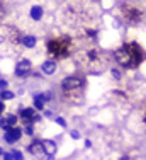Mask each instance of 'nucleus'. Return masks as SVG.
Masks as SVG:
<instances>
[{
	"mask_svg": "<svg viewBox=\"0 0 146 160\" xmlns=\"http://www.w3.org/2000/svg\"><path fill=\"white\" fill-rule=\"evenodd\" d=\"M41 17H43V9H41L39 5L32 7V9H31V19H34V21H41Z\"/></svg>",
	"mask_w": 146,
	"mask_h": 160,
	"instance_id": "4468645a",
	"label": "nucleus"
},
{
	"mask_svg": "<svg viewBox=\"0 0 146 160\" xmlns=\"http://www.w3.org/2000/svg\"><path fill=\"white\" fill-rule=\"evenodd\" d=\"M70 135H71V138H73V140H78V138H80L78 131H70Z\"/></svg>",
	"mask_w": 146,
	"mask_h": 160,
	"instance_id": "5701e85b",
	"label": "nucleus"
},
{
	"mask_svg": "<svg viewBox=\"0 0 146 160\" xmlns=\"http://www.w3.org/2000/svg\"><path fill=\"white\" fill-rule=\"evenodd\" d=\"M0 97H2V101H10V99H14V94L10 92V90H2V92H0Z\"/></svg>",
	"mask_w": 146,
	"mask_h": 160,
	"instance_id": "f3484780",
	"label": "nucleus"
},
{
	"mask_svg": "<svg viewBox=\"0 0 146 160\" xmlns=\"http://www.w3.org/2000/svg\"><path fill=\"white\" fill-rule=\"evenodd\" d=\"M3 157L5 158H22V153L19 150H12L10 153H3Z\"/></svg>",
	"mask_w": 146,
	"mask_h": 160,
	"instance_id": "dca6fc26",
	"label": "nucleus"
},
{
	"mask_svg": "<svg viewBox=\"0 0 146 160\" xmlns=\"http://www.w3.org/2000/svg\"><path fill=\"white\" fill-rule=\"evenodd\" d=\"M31 68H32V63H31L29 60H21V62L17 63V67H15V75L24 77V75H27L31 72Z\"/></svg>",
	"mask_w": 146,
	"mask_h": 160,
	"instance_id": "6e6552de",
	"label": "nucleus"
},
{
	"mask_svg": "<svg viewBox=\"0 0 146 160\" xmlns=\"http://www.w3.org/2000/svg\"><path fill=\"white\" fill-rule=\"evenodd\" d=\"M7 124H9V126H15V124H17V119L19 118H15L14 114H7Z\"/></svg>",
	"mask_w": 146,
	"mask_h": 160,
	"instance_id": "a211bd4d",
	"label": "nucleus"
},
{
	"mask_svg": "<svg viewBox=\"0 0 146 160\" xmlns=\"http://www.w3.org/2000/svg\"><path fill=\"white\" fill-rule=\"evenodd\" d=\"M116 62L124 68H138L143 62V48L138 43H128L122 44L114 51Z\"/></svg>",
	"mask_w": 146,
	"mask_h": 160,
	"instance_id": "f257e3e1",
	"label": "nucleus"
},
{
	"mask_svg": "<svg viewBox=\"0 0 146 160\" xmlns=\"http://www.w3.org/2000/svg\"><path fill=\"white\" fill-rule=\"evenodd\" d=\"M3 17H5V9H3V5L0 3V21H2Z\"/></svg>",
	"mask_w": 146,
	"mask_h": 160,
	"instance_id": "4be33fe9",
	"label": "nucleus"
},
{
	"mask_svg": "<svg viewBox=\"0 0 146 160\" xmlns=\"http://www.w3.org/2000/svg\"><path fill=\"white\" fill-rule=\"evenodd\" d=\"M21 136H22V131L19 129L17 126H9V128H5V142L7 143H15V142H19L21 140Z\"/></svg>",
	"mask_w": 146,
	"mask_h": 160,
	"instance_id": "0eeeda50",
	"label": "nucleus"
},
{
	"mask_svg": "<svg viewBox=\"0 0 146 160\" xmlns=\"http://www.w3.org/2000/svg\"><path fill=\"white\" fill-rule=\"evenodd\" d=\"M112 77L116 78V80L121 78V73H119V70H116V68H112Z\"/></svg>",
	"mask_w": 146,
	"mask_h": 160,
	"instance_id": "6ab92c4d",
	"label": "nucleus"
},
{
	"mask_svg": "<svg viewBox=\"0 0 146 160\" xmlns=\"http://www.w3.org/2000/svg\"><path fill=\"white\" fill-rule=\"evenodd\" d=\"M0 87H2V89H5V87H7V82H5V80H0Z\"/></svg>",
	"mask_w": 146,
	"mask_h": 160,
	"instance_id": "b1692460",
	"label": "nucleus"
},
{
	"mask_svg": "<svg viewBox=\"0 0 146 160\" xmlns=\"http://www.w3.org/2000/svg\"><path fill=\"white\" fill-rule=\"evenodd\" d=\"M21 118H22V119H24V121H27V123H29V121H36V119H39V118H37L36 116V112H34V109H22V111H21Z\"/></svg>",
	"mask_w": 146,
	"mask_h": 160,
	"instance_id": "9d476101",
	"label": "nucleus"
},
{
	"mask_svg": "<svg viewBox=\"0 0 146 160\" xmlns=\"http://www.w3.org/2000/svg\"><path fill=\"white\" fill-rule=\"evenodd\" d=\"M3 108H5V106H3V102H2V101H0V114H2V112H3Z\"/></svg>",
	"mask_w": 146,
	"mask_h": 160,
	"instance_id": "393cba45",
	"label": "nucleus"
},
{
	"mask_svg": "<svg viewBox=\"0 0 146 160\" xmlns=\"http://www.w3.org/2000/svg\"><path fill=\"white\" fill-rule=\"evenodd\" d=\"M41 70H43L46 75H51V73H55V70H56V63L53 62V60H48V62H44V63H43Z\"/></svg>",
	"mask_w": 146,
	"mask_h": 160,
	"instance_id": "f8f14e48",
	"label": "nucleus"
},
{
	"mask_svg": "<svg viewBox=\"0 0 146 160\" xmlns=\"http://www.w3.org/2000/svg\"><path fill=\"white\" fill-rule=\"evenodd\" d=\"M71 48H73L71 39L66 38V36H61V38H58V39H51L48 43V53L53 56V58H58V60L66 58V56L71 53Z\"/></svg>",
	"mask_w": 146,
	"mask_h": 160,
	"instance_id": "7ed1b4c3",
	"label": "nucleus"
},
{
	"mask_svg": "<svg viewBox=\"0 0 146 160\" xmlns=\"http://www.w3.org/2000/svg\"><path fill=\"white\" fill-rule=\"evenodd\" d=\"M87 63H83L87 67L88 73H102L107 68V56L104 55L100 49H90L85 55Z\"/></svg>",
	"mask_w": 146,
	"mask_h": 160,
	"instance_id": "f03ea898",
	"label": "nucleus"
},
{
	"mask_svg": "<svg viewBox=\"0 0 146 160\" xmlns=\"http://www.w3.org/2000/svg\"><path fill=\"white\" fill-rule=\"evenodd\" d=\"M121 12H122L124 21L129 22V24H133V26H138V24H141V22L144 21V10H143V7L138 5V3H134V2L122 3Z\"/></svg>",
	"mask_w": 146,
	"mask_h": 160,
	"instance_id": "39448f33",
	"label": "nucleus"
},
{
	"mask_svg": "<svg viewBox=\"0 0 146 160\" xmlns=\"http://www.w3.org/2000/svg\"><path fill=\"white\" fill-rule=\"evenodd\" d=\"M43 145V153L49 155V157H53V155L56 153V143L51 142V140H44V142H41Z\"/></svg>",
	"mask_w": 146,
	"mask_h": 160,
	"instance_id": "1a4fd4ad",
	"label": "nucleus"
},
{
	"mask_svg": "<svg viewBox=\"0 0 146 160\" xmlns=\"http://www.w3.org/2000/svg\"><path fill=\"white\" fill-rule=\"evenodd\" d=\"M2 155H3V150H2V148H0V157H2Z\"/></svg>",
	"mask_w": 146,
	"mask_h": 160,
	"instance_id": "a878e982",
	"label": "nucleus"
},
{
	"mask_svg": "<svg viewBox=\"0 0 146 160\" xmlns=\"http://www.w3.org/2000/svg\"><path fill=\"white\" fill-rule=\"evenodd\" d=\"M82 87H83V80L78 77H66L61 82V89H63V96L68 101H75L78 102L82 99Z\"/></svg>",
	"mask_w": 146,
	"mask_h": 160,
	"instance_id": "20e7f679",
	"label": "nucleus"
},
{
	"mask_svg": "<svg viewBox=\"0 0 146 160\" xmlns=\"http://www.w3.org/2000/svg\"><path fill=\"white\" fill-rule=\"evenodd\" d=\"M15 44H19V34L15 32V29L3 26L0 28V48H14Z\"/></svg>",
	"mask_w": 146,
	"mask_h": 160,
	"instance_id": "423d86ee",
	"label": "nucleus"
},
{
	"mask_svg": "<svg viewBox=\"0 0 146 160\" xmlns=\"http://www.w3.org/2000/svg\"><path fill=\"white\" fill-rule=\"evenodd\" d=\"M46 101H48V96H44V94H37V96L34 97V106H36V109H43Z\"/></svg>",
	"mask_w": 146,
	"mask_h": 160,
	"instance_id": "ddd939ff",
	"label": "nucleus"
},
{
	"mask_svg": "<svg viewBox=\"0 0 146 160\" xmlns=\"http://www.w3.org/2000/svg\"><path fill=\"white\" fill-rule=\"evenodd\" d=\"M26 133H27V135H32V133H34L32 124H27V126H26Z\"/></svg>",
	"mask_w": 146,
	"mask_h": 160,
	"instance_id": "aec40b11",
	"label": "nucleus"
},
{
	"mask_svg": "<svg viewBox=\"0 0 146 160\" xmlns=\"http://www.w3.org/2000/svg\"><path fill=\"white\" fill-rule=\"evenodd\" d=\"M56 123H58L60 126H66V121H65L63 118H56Z\"/></svg>",
	"mask_w": 146,
	"mask_h": 160,
	"instance_id": "412c9836",
	"label": "nucleus"
},
{
	"mask_svg": "<svg viewBox=\"0 0 146 160\" xmlns=\"http://www.w3.org/2000/svg\"><path fill=\"white\" fill-rule=\"evenodd\" d=\"M22 44H24L26 48H34L36 46V38L34 36H24L22 38Z\"/></svg>",
	"mask_w": 146,
	"mask_h": 160,
	"instance_id": "2eb2a0df",
	"label": "nucleus"
},
{
	"mask_svg": "<svg viewBox=\"0 0 146 160\" xmlns=\"http://www.w3.org/2000/svg\"><path fill=\"white\" fill-rule=\"evenodd\" d=\"M27 150H29V153H32V155H41L43 153V145H41V142H32L27 147Z\"/></svg>",
	"mask_w": 146,
	"mask_h": 160,
	"instance_id": "9b49d317",
	"label": "nucleus"
}]
</instances>
